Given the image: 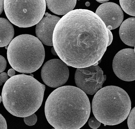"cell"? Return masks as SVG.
<instances>
[{
	"label": "cell",
	"instance_id": "obj_1",
	"mask_svg": "<svg viewBox=\"0 0 135 129\" xmlns=\"http://www.w3.org/2000/svg\"><path fill=\"white\" fill-rule=\"evenodd\" d=\"M108 42L104 22L95 13L85 9L73 10L63 16L53 35L58 56L68 66L77 68L98 63Z\"/></svg>",
	"mask_w": 135,
	"mask_h": 129
},
{
	"label": "cell",
	"instance_id": "obj_2",
	"mask_svg": "<svg viewBox=\"0 0 135 129\" xmlns=\"http://www.w3.org/2000/svg\"><path fill=\"white\" fill-rule=\"evenodd\" d=\"M90 103L86 93L75 86L58 87L49 95L45 106L47 121L56 129H79L89 117Z\"/></svg>",
	"mask_w": 135,
	"mask_h": 129
},
{
	"label": "cell",
	"instance_id": "obj_3",
	"mask_svg": "<svg viewBox=\"0 0 135 129\" xmlns=\"http://www.w3.org/2000/svg\"><path fill=\"white\" fill-rule=\"evenodd\" d=\"M45 89V86L30 75H15L8 80L3 88V105L14 116H28L41 106Z\"/></svg>",
	"mask_w": 135,
	"mask_h": 129
},
{
	"label": "cell",
	"instance_id": "obj_4",
	"mask_svg": "<svg viewBox=\"0 0 135 129\" xmlns=\"http://www.w3.org/2000/svg\"><path fill=\"white\" fill-rule=\"evenodd\" d=\"M92 109L94 116L101 123L106 125H116L128 117L131 102L123 89L108 86L101 89L94 95Z\"/></svg>",
	"mask_w": 135,
	"mask_h": 129
},
{
	"label": "cell",
	"instance_id": "obj_5",
	"mask_svg": "<svg viewBox=\"0 0 135 129\" xmlns=\"http://www.w3.org/2000/svg\"><path fill=\"white\" fill-rule=\"evenodd\" d=\"M45 56L42 43L37 38L28 34L15 37L7 49L9 63L13 69L22 73H31L38 69L43 63Z\"/></svg>",
	"mask_w": 135,
	"mask_h": 129
},
{
	"label": "cell",
	"instance_id": "obj_6",
	"mask_svg": "<svg viewBox=\"0 0 135 129\" xmlns=\"http://www.w3.org/2000/svg\"><path fill=\"white\" fill-rule=\"evenodd\" d=\"M45 0H4V10L8 19L20 28L37 24L46 9Z\"/></svg>",
	"mask_w": 135,
	"mask_h": 129
},
{
	"label": "cell",
	"instance_id": "obj_7",
	"mask_svg": "<svg viewBox=\"0 0 135 129\" xmlns=\"http://www.w3.org/2000/svg\"><path fill=\"white\" fill-rule=\"evenodd\" d=\"M98 63L88 67L76 69L75 80L76 86L86 94L93 95L102 88L105 81L104 75Z\"/></svg>",
	"mask_w": 135,
	"mask_h": 129
},
{
	"label": "cell",
	"instance_id": "obj_8",
	"mask_svg": "<svg viewBox=\"0 0 135 129\" xmlns=\"http://www.w3.org/2000/svg\"><path fill=\"white\" fill-rule=\"evenodd\" d=\"M69 76L68 65L60 59L48 61L41 70V76L43 81L51 87L58 88L64 85L68 80Z\"/></svg>",
	"mask_w": 135,
	"mask_h": 129
},
{
	"label": "cell",
	"instance_id": "obj_9",
	"mask_svg": "<svg viewBox=\"0 0 135 129\" xmlns=\"http://www.w3.org/2000/svg\"><path fill=\"white\" fill-rule=\"evenodd\" d=\"M116 76L122 80H135V53L132 48H125L117 53L112 63Z\"/></svg>",
	"mask_w": 135,
	"mask_h": 129
},
{
	"label": "cell",
	"instance_id": "obj_10",
	"mask_svg": "<svg viewBox=\"0 0 135 129\" xmlns=\"http://www.w3.org/2000/svg\"><path fill=\"white\" fill-rule=\"evenodd\" d=\"M95 14L104 22L107 28L110 30L118 28L124 19L122 8L113 2H107L101 4L97 8Z\"/></svg>",
	"mask_w": 135,
	"mask_h": 129
},
{
	"label": "cell",
	"instance_id": "obj_11",
	"mask_svg": "<svg viewBox=\"0 0 135 129\" xmlns=\"http://www.w3.org/2000/svg\"><path fill=\"white\" fill-rule=\"evenodd\" d=\"M45 16L36 24L35 32L42 43L48 46H53V35L55 27L61 18L46 12Z\"/></svg>",
	"mask_w": 135,
	"mask_h": 129
},
{
	"label": "cell",
	"instance_id": "obj_12",
	"mask_svg": "<svg viewBox=\"0 0 135 129\" xmlns=\"http://www.w3.org/2000/svg\"><path fill=\"white\" fill-rule=\"evenodd\" d=\"M121 40L130 47L135 46V17H130L121 24L119 30Z\"/></svg>",
	"mask_w": 135,
	"mask_h": 129
},
{
	"label": "cell",
	"instance_id": "obj_13",
	"mask_svg": "<svg viewBox=\"0 0 135 129\" xmlns=\"http://www.w3.org/2000/svg\"><path fill=\"white\" fill-rule=\"evenodd\" d=\"M48 9L59 15H65L73 11L77 0H45Z\"/></svg>",
	"mask_w": 135,
	"mask_h": 129
},
{
	"label": "cell",
	"instance_id": "obj_14",
	"mask_svg": "<svg viewBox=\"0 0 135 129\" xmlns=\"http://www.w3.org/2000/svg\"><path fill=\"white\" fill-rule=\"evenodd\" d=\"M1 47L7 46L14 37V28L10 22L6 19L1 18Z\"/></svg>",
	"mask_w": 135,
	"mask_h": 129
},
{
	"label": "cell",
	"instance_id": "obj_15",
	"mask_svg": "<svg viewBox=\"0 0 135 129\" xmlns=\"http://www.w3.org/2000/svg\"><path fill=\"white\" fill-rule=\"evenodd\" d=\"M123 11L128 14L135 17V0H119Z\"/></svg>",
	"mask_w": 135,
	"mask_h": 129
},
{
	"label": "cell",
	"instance_id": "obj_16",
	"mask_svg": "<svg viewBox=\"0 0 135 129\" xmlns=\"http://www.w3.org/2000/svg\"><path fill=\"white\" fill-rule=\"evenodd\" d=\"M127 123L129 129H135V107L130 112L128 117Z\"/></svg>",
	"mask_w": 135,
	"mask_h": 129
},
{
	"label": "cell",
	"instance_id": "obj_17",
	"mask_svg": "<svg viewBox=\"0 0 135 129\" xmlns=\"http://www.w3.org/2000/svg\"><path fill=\"white\" fill-rule=\"evenodd\" d=\"M24 121L25 123L29 126L34 125L37 121V117L34 113L28 116L24 117Z\"/></svg>",
	"mask_w": 135,
	"mask_h": 129
},
{
	"label": "cell",
	"instance_id": "obj_18",
	"mask_svg": "<svg viewBox=\"0 0 135 129\" xmlns=\"http://www.w3.org/2000/svg\"><path fill=\"white\" fill-rule=\"evenodd\" d=\"M88 124L90 127L91 128L97 129L100 126L101 123L95 117H93L89 119Z\"/></svg>",
	"mask_w": 135,
	"mask_h": 129
},
{
	"label": "cell",
	"instance_id": "obj_19",
	"mask_svg": "<svg viewBox=\"0 0 135 129\" xmlns=\"http://www.w3.org/2000/svg\"><path fill=\"white\" fill-rule=\"evenodd\" d=\"M7 64V61L5 58L2 56L1 55V73L6 70Z\"/></svg>",
	"mask_w": 135,
	"mask_h": 129
},
{
	"label": "cell",
	"instance_id": "obj_20",
	"mask_svg": "<svg viewBox=\"0 0 135 129\" xmlns=\"http://www.w3.org/2000/svg\"><path fill=\"white\" fill-rule=\"evenodd\" d=\"M1 80H0V83L1 86L4 83L6 82L9 79V77L7 74L6 73H2L1 74Z\"/></svg>",
	"mask_w": 135,
	"mask_h": 129
},
{
	"label": "cell",
	"instance_id": "obj_21",
	"mask_svg": "<svg viewBox=\"0 0 135 129\" xmlns=\"http://www.w3.org/2000/svg\"><path fill=\"white\" fill-rule=\"evenodd\" d=\"M0 119H1V125H0V129H7V125L6 120L2 115L0 114Z\"/></svg>",
	"mask_w": 135,
	"mask_h": 129
},
{
	"label": "cell",
	"instance_id": "obj_22",
	"mask_svg": "<svg viewBox=\"0 0 135 129\" xmlns=\"http://www.w3.org/2000/svg\"><path fill=\"white\" fill-rule=\"evenodd\" d=\"M107 30L109 36V42L108 44V47L110 45L113 41V36L110 30L108 29H107Z\"/></svg>",
	"mask_w": 135,
	"mask_h": 129
},
{
	"label": "cell",
	"instance_id": "obj_23",
	"mask_svg": "<svg viewBox=\"0 0 135 129\" xmlns=\"http://www.w3.org/2000/svg\"><path fill=\"white\" fill-rule=\"evenodd\" d=\"M16 72L14 69H9L8 72V74L9 76L12 77L15 75Z\"/></svg>",
	"mask_w": 135,
	"mask_h": 129
},
{
	"label": "cell",
	"instance_id": "obj_24",
	"mask_svg": "<svg viewBox=\"0 0 135 129\" xmlns=\"http://www.w3.org/2000/svg\"><path fill=\"white\" fill-rule=\"evenodd\" d=\"M4 0H1V14H2L4 10Z\"/></svg>",
	"mask_w": 135,
	"mask_h": 129
},
{
	"label": "cell",
	"instance_id": "obj_25",
	"mask_svg": "<svg viewBox=\"0 0 135 129\" xmlns=\"http://www.w3.org/2000/svg\"><path fill=\"white\" fill-rule=\"evenodd\" d=\"M51 52L52 54L54 55L57 56V54L54 47H52L51 49Z\"/></svg>",
	"mask_w": 135,
	"mask_h": 129
},
{
	"label": "cell",
	"instance_id": "obj_26",
	"mask_svg": "<svg viewBox=\"0 0 135 129\" xmlns=\"http://www.w3.org/2000/svg\"><path fill=\"white\" fill-rule=\"evenodd\" d=\"M98 2L100 3H104L107 2L109 1L110 0H96Z\"/></svg>",
	"mask_w": 135,
	"mask_h": 129
},
{
	"label": "cell",
	"instance_id": "obj_27",
	"mask_svg": "<svg viewBox=\"0 0 135 129\" xmlns=\"http://www.w3.org/2000/svg\"><path fill=\"white\" fill-rule=\"evenodd\" d=\"M85 6L87 7H89L90 6V3L89 2H87L85 3Z\"/></svg>",
	"mask_w": 135,
	"mask_h": 129
},
{
	"label": "cell",
	"instance_id": "obj_28",
	"mask_svg": "<svg viewBox=\"0 0 135 129\" xmlns=\"http://www.w3.org/2000/svg\"><path fill=\"white\" fill-rule=\"evenodd\" d=\"M2 101V97H1V102Z\"/></svg>",
	"mask_w": 135,
	"mask_h": 129
},
{
	"label": "cell",
	"instance_id": "obj_29",
	"mask_svg": "<svg viewBox=\"0 0 135 129\" xmlns=\"http://www.w3.org/2000/svg\"><path fill=\"white\" fill-rule=\"evenodd\" d=\"M134 53H135V46H134Z\"/></svg>",
	"mask_w": 135,
	"mask_h": 129
},
{
	"label": "cell",
	"instance_id": "obj_30",
	"mask_svg": "<svg viewBox=\"0 0 135 129\" xmlns=\"http://www.w3.org/2000/svg\"><path fill=\"white\" fill-rule=\"evenodd\" d=\"M78 1H80V0H78Z\"/></svg>",
	"mask_w": 135,
	"mask_h": 129
}]
</instances>
